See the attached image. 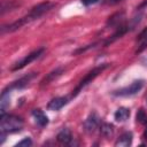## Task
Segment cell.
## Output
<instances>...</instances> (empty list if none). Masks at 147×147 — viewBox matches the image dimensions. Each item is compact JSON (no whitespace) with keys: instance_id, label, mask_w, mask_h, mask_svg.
I'll list each match as a JSON object with an SVG mask.
<instances>
[{"instance_id":"1","label":"cell","mask_w":147,"mask_h":147,"mask_svg":"<svg viewBox=\"0 0 147 147\" xmlns=\"http://www.w3.org/2000/svg\"><path fill=\"white\" fill-rule=\"evenodd\" d=\"M56 5L52 1H44V2H40L38 5H36L34 7L31 8V10L23 17L18 18L17 21L10 23V24H7V25H2L1 28V33H7V32H14L18 29H21L22 26L26 25L28 23L32 22V21H36L38 18H40L41 16H44L45 14H47L49 10H52Z\"/></svg>"},{"instance_id":"2","label":"cell","mask_w":147,"mask_h":147,"mask_svg":"<svg viewBox=\"0 0 147 147\" xmlns=\"http://www.w3.org/2000/svg\"><path fill=\"white\" fill-rule=\"evenodd\" d=\"M24 122L21 117L15 116V115H9V114H1V119H0V131H1V144L3 142L5 138L9 133H15L18 132L23 129Z\"/></svg>"},{"instance_id":"3","label":"cell","mask_w":147,"mask_h":147,"mask_svg":"<svg viewBox=\"0 0 147 147\" xmlns=\"http://www.w3.org/2000/svg\"><path fill=\"white\" fill-rule=\"evenodd\" d=\"M108 67H109L108 63H102V64H99V65L94 67L91 71H88V72L84 76V78L80 79V82L78 83V85L76 86V88L72 91V96H76L85 86H87L92 80H94V79H95L105 69H107Z\"/></svg>"},{"instance_id":"4","label":"cell","mask_w":147,"mask_h":147,"mask_svg":"<svg viewBox=\"0 0 147 147\" xmlns=\"http://www.w3.org/2000/svg\"><path fill=\"white\" fill-rule=\"evenodd\" d=\"M144 85H145V82L142 79H138V80L132 82L130 85H127L125 87H122V88H118V90L114 91L113 92V95H115V96H122V98L132 96V95H136L137 93H139L141 91V88L144 87Z\"/></svg>"},{"instance_id":"5","label":"cell","mask_w":147,"mask_h":147,"mask_svg":"<svg viewBox=\"0 0 147 147\" xmlns=\"http://www.w3.org/2000/svg\"><path fill=\"white\" fill-rule=\"evenodd\" d=\"M44 52H45V48H44V47H40V48H37L36 51L29 53L28 55H25L23 59H21L20 61H17V62L10 68L11 71H17V70L23 69L24 67H26V65L30 64L31 62H33V61H36L37 59H39V57L44 54Z\"/></svg>"},{"instance_id":"6","label":"cell","mask_w":147,"mask_h":147,"mask_svg":"<svg viewBox=\"0 0 147 147\" xmlns=\"http://www.w3.org/2000/svg\"><path fill=\"white\" fill-rule=\"evenodd\" d=\"M34 76H36V74H34V72L28 74V75H25V76L21 77L20 79H17V80L13 82V83H11L9 86H7L2 92H10V91H13V90H21V88H23V87L28 86V84H29V83L34 78Z\"/></svg>"},{"instance_id":"7","label":"cell","mask_w":147,"mask_h":147,"mask_svg":"<svg viewBox=\"0 0 147 147\" xmlns=\"http://www.w3.org/2000/svg\"><path fill=\"white\" fill-rule=\"evenodd\" d=\"M100 124H101L100 117H99L95 113H91V114L86 117V119L84 121L83 126H84L85 132H87V133H93L96 129L100 127Z\"/></svg>"},{"instance_id":"8","label":"cell","mask_w":147,"mask_h":147,"mask_svg":"<svg viewBox=\"0 0 147 147\" xmlns=\"http://www.w3.org/2000/svg\"><path fill=\"white\" fill-rule=\"evenodd\" d=\"M64 68H62V67H59V68H56V69H54V70H52L51 72H48L44 78H42V80L40 82V85L41 86H45V85H48V84H51L53 80H55L57 77H60L63 72H64Z\"/></svg>"},{"instance_id":"9","label":"cell","mask_w":147,"mask_h":147,"mask_svg":"<svg viewBox=\"0 0 147 147\" xmlns=\"http://www.w3.org/2000/svg\"><path fill=\"white\" fill-rule=\"evenodd\" d=\"M125 18V15L123 11H118V13H115L114 15H111L109 17V20L107 21V26H110V28H114V29H117L118 26L123 25V21Z\"/></svg>"},{"instance_id":"10","label":"cell","mask_w":147,"mask_h":147,"mask_svg":"<svg viewBox=\"0 0 147 147\" xmlns=\"http://www.w3.org/2000/svg\"><path fill=\"white\" fill-rule=\"evenodd\" d=\"M68 103V98L65 96H56L54 99H52L48 103H47V108L49 110H60L61 108H63L65 105Z\"/></svg>"},{"instance_id":"11","label":"cell","mask_w":147,"mask_h":147,"mask_svg":"<svg viewBox=\"0 0 147 147\" xmlns=\"http://www.w3.org/2000/svg\"><path fill=\"white\" fill-rule=\"evenodd\" d=\"M32 116L36 122V124L40 127H44L48 124V117L45 115V113L41 109H33L32 110Z\"/></svg>"},{"instance_id":"12","label":"cell","mask_w":147,"mask_h":147,"mask_svg":"<svg viewBox=\"0 0 147 147\" xmlns=\"http://www.w3.org/2000/svg\"><path fill=\"white\" fill-rule=\"evenodd\" d=\"M56 139H57V141H59L60 144H62V145H70L74 138H72V134H71L70 130L67 129V127H64V129H62V130L57 133Z\"/></svg>"},{"instance_id":"13","label":"cell","mask_w":147,"mask_h":147,"mask_svg":"<svg viewBox=\"0 0 147 147\" xmlns=\"http://www.w3.org/2000/svg\"><path fill=\"white\" fill-rule=\"evenodd\" d=\"M132 139H133V137H132V133L130 131L124 132L118 137V139L115 142V146H117V147L118 146L119 147H127L132 144Z\"/></svg>"},{"instance_id":"14","label":"cell","mask_w":147,"mask_h":147,"mask_svg":"<svg viewBox=\"0 0 147 147\" xmlns=\"http://www.w3.org/2000/svg\"><path fill=\"white\" fill-rule=\"evenodd\" d=\"M20 6V2H17L16 0H2L1 1V8H0V13L1 15L6 14L7 11H11L14 10L16 7Z\"/></svg>"},{"instance_id":"15","label":"cell","mask_w":147,"mask_h":147,"mask_svg":"<svg viewBox=\"0 0 147 147\" xmlns=\"http://www.w3.org/2000/svg\"><path fill=\"white\" fill-rule=\"evenodd\" d=\"M146 48H147V28L139 34V37L137 39V49H136V53H141Z\"/></svg>"},{"instance_id":"16","label":"cell","mask_w":147,"mask_h":147,"mask_svg":"<svg viewBox=\"0 0 147 147\" xmlns=\"http://www.w3.org/2000/svg\"><path fill=\"white\" fill-rule=\"evenodd\" d=\"M129 117H130V109L126 107H119L114 114V118L117 122H125Z\"/></svg>"},{"instance_id":"17","label":"cell","mask_w":147,"mask_h":147,"mask_svg":"<svg viewBox=\"0 0 147 147\" xmlns=\"http://www.w3.org/2000/svg\"><path fill=\"white\" fill-rule=\"evenodd\" d=\"M100 134L105 138H109L114 134V126L109 123H101L100 124Z\"/></svg>"},{"instance_id":"18","label":"cell","mask_w":147,"mask_h":147,"mask_svg":"<svg viewBox=\"0 0 147 147\" xmlns=\"http://www.w3.org/2000/svg\"><path fill=\"white\" fill-rule=\"evenodd\" d=\"M32 145V140L29 138V137H26V138H24L23 140H21V141H18V144L16 145V146H31Z\"/></svg>"},{"instance_id":"19","label":"cell","mask_w":147,"mask_h":147,"mask_svg":"<svg viewBox=\"0 0 147 147\" xmlns=\"http://www.w3.org/2000/svg\"><path fill=\"white\" fill-rule=\"evenodd\" d=\"M145 119H147V117H146V115H145V111L142 110V109H139V111H138V114H137V122H144Z\"/></svg>"},{"instance_id":"20","label":"cell","mask_w":147,"mask_h":147,"mask_svg":"<svg viewBox=\"0 0 147 147\" xmlns=\"http://www.w3.org/2000/svg\"><path fill=\"white\" fill-rule=\"evenodd\" d=\"M100 0H80V2L84 5V6H91V5H95L98 3Z\"/></svg>"},{"instance_id":"21","label":"cell","mask_w":147,"mask_h":147,"mask_svg":"<svg viewBox=\"0 0 147 147\" xmlns=\"http://www.w3.org/2000/svg\"><path fill=\"white\" fill-rule=\"evenodd\" d=\"M121 1H123V0H107L106 2H107L108 5H116V3L121 2Z\"/></svg>"},{"instance_id":"22","label":"cell","mask_w":147,"mask_h":147,"mask_svg":"<svg viewBox=\"0 0 147 147\" xmlns=\"http://www.w3.org/2000/svg\"><path fill=\"white\" fill-rule=\"evenodd\" d=\"M144 138L147 140V127H146V130H145V132H144Z\"/></svg>"},{"instance_id":"23","label":"cell","mask_w":147,"mask_h":147,"mask_svg":"<svg viewBox=\"0 0 147 147\" xmlns=\"http://www.w3.org/2000/svg\"><path fill=\"white\" fill-rule=\"evenodd\" d=\"M142 63H144V65H145V67H147V59H146V60H144V61H142Z\"/></svg>"}]
</instances>
